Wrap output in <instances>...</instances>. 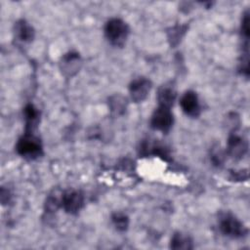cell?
Segmentation results:
<instances>
[{"label": "cell", "instance_id": "6da1fadb", "mask_svg": "<svg viewBox=\"0 0 250 250\" xmlns=\"http://www.w3.org/2000/svg\"><path fill=\"white\" fill-rule=\"evenodd\" d=\"M129 29L127 24L120 19L109 20L104 26V33L108 41L115 46H122L127 38Z\"/></svg>", "mask_w": 250, "mask_h": 250}, {"label": "cell", "instance_id": "7a4b0ae2", "mask_svg": "<svg viewBox=\"0 0 250 250\" xmlns=\"http://www.w3.org/2000/svg\"><path fill=\"white\" fill-rule=\"evenodd\" d=\"M17 151L23 157L34 159L41 155L42 146L37 137L31 133H25L17 144Z\"/></svg>", "mask_w": 250, "mask_h": 250}, {"label": "cell", "instance_id": "3957f363", "mask_svg": "<svg viewBox=\"0 0 250 250\" xmlns=\"http://www.w3.org/2000/svg\"><path fill=\"white\" fill-rule=\"evenodd\" d=\"M220 230L227 236L238 238L247 233V229L244 225L231 214H224L219 220Z\"/></svg>", "mask_w": 250, "mask_h": 250}, {"label": "cell", "instance_id": "277c9868", "mask_svg": "<svg viewBox=\"0 0 250 250\" xmlns=\"http://www.w3.org/2000/svg\"><path fill=\"white\" fill-rule=\"evenodd\" d=\"M150 124L155 130L168 132L173 124V115L170 107L159 104L151 116Z\"/></svg>", "mask_w": 250, "mask_h": 250}, {"label": "cell", "instance_id": "5b68a950", "mask_svg": "<svg viewBox=\"0 0 250 250\" xmlns=\"http://www.w3.org/2000/svg\"><path fill=\"white\" fill-rule=\"evenodd\" d=\"M61 204L62 208L70 214L77 213L84 204V197L77 190H67L62 194Z\"/></svg>", "mask_w": 250, "mask_h": 250}, {"label": "cell", "instance_id": "8992f818", "mask_svg": "<svg viewBox=\"0 0 250 250\" xmlns=\"http://www.w3.org/2000/svg\"><path fill=\"white\" fill-rule=\"evenodd\" d=\"M150 87V81L145 77H139L133 80L130 84V94L133 101L137 103L144 101L146 98Z\"/></svg>", "mask_w": 250, "mask_h": 250}, {"label": "cell", "instance_id": "52a82bcc", "mask_svg": "<svg viewBox=\"0 0 250 250\" xmlns=\"http://www.w3.org/2000/svg\"><path fill=\"white\" fill-rule=\"evenodd\" d=\"M180 104H181L183 111L187 115L195 117L200 112V105L198 103V98H197L196 94L192 91H188L182 96Z\"/></svg>", "mask_w": 250, "mask_h": 250}, {"label": "cell", "instance_id": "ba28073f", "mask_svg": "<svg viewBox=\"0 0 250 250\" xmlns=\"http://www.w3.org/2000/svg\"><path fill=\"white\" fill-rule=\"evenodd\" d=\"M228 149H229V154L232 157L240 158L241 156L244 155V153L247 149V146L243 139H241L240 137H238L236 135H231L229 138Z\"/></svg>", "mask_w": 250, "mask_h": 250}, {"label": "cell", "instance_id": "9c48e42d", "mask_svg": "<svg viewBox=\"0 0 250 250\" xmlns=\"http://www.w3.org/2000/svg\"><path fill=\"white\" fill-rule=\"evenodd\" d=\"M16 34L21 41L28 42L32 40L34 31L33 28L25 21H20L16 24Z\"/></svg>", "mask_w": 250, "mask_h": 250}, {"label": "cell", "instance_id": "30bf717a", "mask_svg": "<svg viewBox=\"0 0 250 250\" xmlns=\"http://www.w3.org/2000/svg\"><path fill=\"white\" fill-rule=\"evenodd\" d=\"M158 103L160 105H165L168 107H171L173 104L175 98H176V92L173 89V87L170 86H163L159 92H158Z\"/></svg>", "mask_w": 250, "mask_h": 250}, {"label": "cell", "instance_id": "8fae6325", "mask_svg": "<svg viewBox=\"0 0 250 250\" xmlns=\"http://www.w3.org/2000/svg\"><path fill=\"white\" fill-rule=\"evenodd\" d=\"M191 240L183 233H175L171 240V248L173 249H190L192 248Z\"/></svg>", "mask_w": 250, "mask_h": 250}, {"label": "cell", "instance_id": "7c38bea8", "mask_svg": "<svg viewBox=\"0 0 250 250\" xmlns=\"http://www.w3.org/2000/svg\"><path fill=\"white\" fill-rule=\"evenodd\" d=\"M79 62V56L76 53H69L65 55L62 59V68L65 69L64 71H67L69 73L72 72V70L76 71L75 69L78 66Z\"/></svg>", "mask_w": 250, "mask_h": 250}, {"label": "cell", "instance_id": "4fadbf2b", "mask_svg": "<svg viewBox=\"0 0 250 250\" xmlns=\"http://www.w3.org/2000/svg\"><path fill=\"white\" fill-rule=\"evenodd\" d=\"M24 116H25V120H26V127H32L39 116V112L38 110L34 107L33 104H27L24 107Z\"/></svg>", "mask_w": 250, "mask_h": 250}, {"label": "cell", "instance_id": "5bb4252c", "mask_svg": "<svg viewBox=\"0 0 250 250\" xmlns=\"http://www.w3.org/2000/svg\"><path fill=\"white\" fill-rule=\"evenodd\" d=\"M112 222L114 224V226L116 227L117 229L119 230H125L128 227V217L125 216L124 214H120V213H116L112 216Z\"/></svg>", "mask_w": 250, "mask_h": 250}]
</instances>
